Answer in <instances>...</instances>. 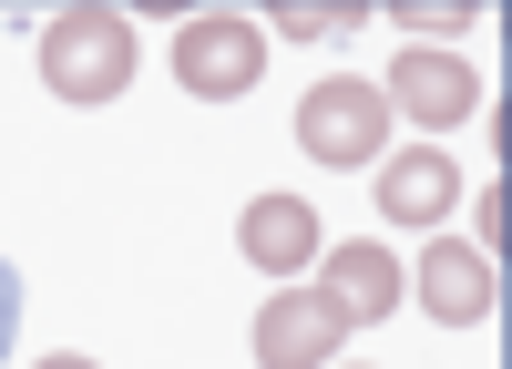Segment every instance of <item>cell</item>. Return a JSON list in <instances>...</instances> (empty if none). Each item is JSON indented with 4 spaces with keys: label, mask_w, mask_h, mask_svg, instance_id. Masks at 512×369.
I'll use <instances>...</instances> for the list:
<instances>
[{
    "label": "cell",
    "mask_w": 512,
    "mask_h": 369,
    "mask_svg": "<svg viewBox=\"0 0 512 369\" xmlns=\"http://www.w3.org/2000/svg\"><path fill=\"white\" fill-rule=\"evenodd\" d=\"M318 298L349 318V328L390 318V308H400V267H390V246H328V287H318Z\"/></svg>",
    "instance_id": "cell-8"
},
{
    "label": "cell",
    "mask_w": 512,
    "mask_h": 369,
    "mask_svg": "<svg viewBox=\"0 0 512 369\" xmlns=\"http://www.w3.org/2000/svg\"><path fill=\"white\" fill-rule=\"evenodd\" d=\"M41 82L62 103H113L134 82V21L123 11H62L41 31Z\"/></svg>",
    "instance_id": "cell-1"
},
{
    "label": "cell",
    "mask_w": 512,
    "mask_h": 369,
    "mask_svg": "<svg viewBox=\"0 0 512 369\" xmlns=\"http://www.w3.org/2000/svg\"><path fill=\"white\" fill-rule=\"evenodd\" d=\"M297 144H308L318 164H379V144H390L379 82H318V93L297 103Z\"/></svg>",
    "instance_id": "cell-3"
},
{
    "label": "cell",
    "mask_w": 512,
    "mask_h": 369,
    "mask_svg": "<svg viewBox=\"0 0 512 369\" xmlns=\"http://www.w3.org/2000/svg\"><path fill=\"white\" fill-rule=\"evenodd\" d=\"M472 0H400V31H472Z\"/></svg>",
    "instance_id": "cell-11"
},
{
    "label": "cell",
    "mask_w": 512,
    "mask_h": 369,
    "mask_svg": "<svg viewBox=\"0 0 512 369\" xmlns=\"http://www.w3.org/2000/svg\"><path fill=\"white\" fill-rule=\"evenodd\" d=\"M492 298H502V267L482 257V246H431V257H420V308H431L441 328L492 318Z\"/></svg>",
    "instance_id": "cell-6"
},
{
    "label": "cell",
    "mask_w": 512,
    "mask_h": 369,
    "mask_svg": "<svg viewBox=\"0 0 512 369\" xmlns=\"http://www.w3.org/2000/svg\"><path fill=\"white\" fill-rule=\"evenodd\" d=\"M256 72H267V41H256L246 11H195V21H185V41H175V82H185L195 103H236V93H256Z\"/></svg>",
    "instance_id": "cell-2"
},
{
    "label": "cell",
    "mask_w": 512,
    "mask_h": 369,
    "mask_svg": "<svg viewBox=\"0 0 512 369\" xmlns=\"http://www.w3.org/2000/svg\"><path fill=\"white\" fill-rule=\"evenodd\" d=\"M379 103L410 113V123H461L482 103V82H472V62H451V52H400L390 82H379Z\"/></svg>",
    "instance_id": "cell-5"
},
{
    "label": "cell",
    "mask_w": 512,
    "mask_h": 369,
    "mask_svg": "<svg viewBox=\"0 0 512 369\" xmlns=\"http://www.w3.org/2000/svg\"><path fill=\"white\" fill-rule=\"evenodd\" d=\"M277 31H297V41H338V31H359V0H277Z\"/></svg>",
    "instance_id": "cell-10"
},
{
    "label": "cell",
    "mask_w": 512,
    "mask_h": 369,
    "mask_svg": "<svg viewBox=\"0 0 512 369\" xmlns=\"http://www.w3.org/2000/svg\"><path fill=\"white\" fill-rule=\"evenodd\" d=\"M451 195H461V175H451L441 144L379 164V216H390V226H431V216H451Z\"/></svg>",
    "instance_id": "cell-7"
},
{
    "label": "cell",
    "mask_w": 512,
    "mask_h": 369,
    "mask_svg": "<svg viewBox=\"0 0 512 369\" xmlns=\"http://www.w3.org/2000/svg\"><path fill=\"white\" fill-rule=\"evenodd\" d=\"M11 328H21V287H11V267H0V349H11Z\"/></svg>",
    "instance_id": "cell-12"
},
{
    "label": "cell",
    "mask_w": 512,
    "mask_h": 369,
    "mask_svg": "<svg viewBox=\"0 0 512 369\" xmlns=\"http://www.w3.org/2000/svg\"><path fill=\"white\" fill-rule=\"evenodd\" d=\"M318 257V216L297 195H256L246 205V267H267V277H297Z\"/></svg>",
    "instance_id": "cell-9"
},
{
    "label": "cell",
    "mask_w": 512,
    "mask_h": 369,
    "mask_svg": "<svg viewBox=\"0 0 512 369\" xmlns=\"http://www.w3.org/2000/svg\"><path fill=\"white\" fill-rule=\"evenodd\" d=\"M338 339H349V318H338L318 287H277V298L256 308V359L267 369H338Z\"/></svg>",
    "instance_id": "cell-4"
},
{
    "label": "cell",
    "mask_w": 512,
    "mask_h": 369,
    "mask_svg": "<svg viewBox=\"0 0 512 369\" xmlns=\"http://www.w3.org/2000/svg\"><path fill=\"white\" fill-rule=\"evenodd\" d=\"M41 369H93V359H41Z\"/></svg>",
    "instance_id": "cell-13"
}]
</instances>
